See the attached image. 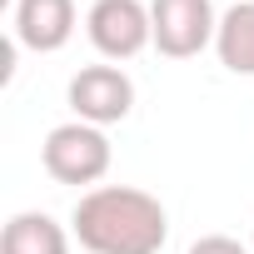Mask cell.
<instances>
[{"label":"cell","instance_id":"1","mask_svg":"<svg viewBox=\"0 0 254 254\" xmlns=\"http://www.w3.org/2000/svg\"><path fill=\"white\" fill-rule=\"evenodd\" d=\"M70 234L85 254H160L170 239V214L150 190L95 185L75 199Z\"/></svg>","mask_w":254,"mask_h":254},{"label":"cell","instance_id":"2","mask_svg":"<svg viewBox=\"0 0 254 254\" xmlns=\"http://www.w3.org/2000/svg\"><path fill=\"white\" fill-rule=\"evenodd\" d=\"M110 160H115L110 135L100 125H85V120L55 125L45 135V145H40V165H45V175L55 185H90L95 190L110 175Z\"/></svg>","mask_w":254,"mask_h":254},{"label":"cell","instance_id":"3","mask_svg":"<svg viewBox=\"0 0 254 254\" xmlns=\"http://www.w3.org/2000/svg\"><path fill=\"white\" fill-rule=\"evenodd\" d=\"M150 25H155V50L165 60H194L199 50L214 45L219 10L214 0H150Z\"/></svg>","mask_w":254,"mask_h":254},{"label":"cell","instance_id":"4","mask_svg":"<svg viewBox=\"0 0 254 254\" xmlns=\"http://www.w3.org/2000/svg\"><path fill=\"white\" fill-rule=\"evenodd\" d=\"M85 35H90V45L110 65L135 60L145 45H155L150 5L145 0H95V5L85 10Z\"/></svg>","mask_w":254,"mask_h":254},{"label":"cell","instance_id":"5","mask_svg":"<svg viewBox=\"0 0 254 254\" xmlns=\"http://www.w3.org/2000/svg\"><path fill=\"white\" fill-rule=\"evenodd\" d=\"M65 105L75 110V120L105 130V125L130 120V110H135V80L125 75L120 65H85V70L70 75Z\"/></svg>","mask_w":254,"mask_h":254},{"label":"cell","instance_id":"6","mask_svg":"<svg viewBox=\"0 0 254 254\" xmlns=\"http://www.w3.org/2000/svg\"><path fill=\"white\" fill-rule=\"evenodd\" d=\"M10 35H15V45H25L35 55L65 50L75 35V0H15Z\"/></svg>","mask_w":254,"mask_h":254},{"label":"cell","instance_id":"7","mask_svg":"<svg viewBox=\"0 0 254 254\" xmlns=\"http://www.w3.org/2000/svg\"><path fill=\"white\" fill-rule=\"evenodd\" d=\"M0 254H70V229L45 209H20L0 229Z\"/></svg>","mask_w":254,"mask_h":254},{"label":"cell","instance_id":"8","mask_svg":"<svg viewBox=\"0 0 254 254\" xmlns=\"http://www.w3.org/2000/svg\"><path fill=\"white\" fill-rule=\"evenodd\" d=\"M214 55L229 75L254 80V0H234L229 10H219V35Z\"/></svg>","mask_w":254,"mask_h":254},{"label":"cell","instance_id":"9","mask_svg":"<svg viewBox=\"0 0 254 254\" xmlns=\"http://www.w3.org/2000/svg\"><path fill=\"white\" fill-rule=\"evenodd\" d=\"M185 254H254V249L239 244V239H229V234H204V239H194Z\"/></svg>","mask_w":254,"mask_h":254},{"label":"cell","instance_id":"10","mask_svg":"<svg viewBox=\"0 0 254 254\" xmlns=\"http://www.w3.org/2000/svg\"><path fill=\"white\" fill-rule=\"evenodd\" d=\"M249 249H254V234H249Z\"/></svg>","mask_w":254,"mask_h":254}]
</instances>
